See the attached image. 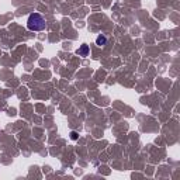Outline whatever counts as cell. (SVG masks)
<instances>
[{
    "instance_id": "2",
    "label": "cell",
    "mask_w": 180,
    "mask_h": 180,
    "mask_svg": "<svg viewBox=\"0 0 180 180\" xmlns=\"http://www.w3.org/2000/svg\"><path fill=\"white\" fill-rule=\"evenodd\" d=\"M89 52H90L89 45H87V44H83V45H82V47H80V48L76 51V54H77L79 56H82V58H86V56L89 55Z\"/></svg>"
},
{
    "instance_id": "4",
    "label": "cell",
    "mask_w": 180,
    "mask_h": 180,
    "mask_svg": "<svg viewBox=\"0 0 180 180\" xmlns=\"http://www.w3.org/2000/svg\"><path fill=\"white\" fill-rule=\"evenodd\" d=\"M70 138H72V139H77V134H76V132H70Z\"/></svg>"
},
{
    "instance_id": "1",
    "label": "cell",
    "mask_w": 180,
    "mask_h": 180,
    "mask_svg": "<svg viewBox=\"0 0 180 180\" xmlns=\"http://www.w3.org/2000/svg\"><path fill=\"white\" fill-rule=\"evenodd\" d=\"M47 27V21L39 13H32L27 20V28L30 31H42Z\"/></svg>"
},
{
    "instance_id": "3",
    "label": "cell",
    "mask_w": 180,
    "mask_h": 180,
    "mask_svg": "<svg viewBox=\"0 0 180 180\" xmlns=\"http://www.w3.org/2000/svg\"><path fill=\"white\" fill-rule=\"evenodd\" d=\"M96 44L99 45V47H104V45L107 44V37H106V35H103V34H100L96 38Z\"/></svg>"
}]
</instances>
